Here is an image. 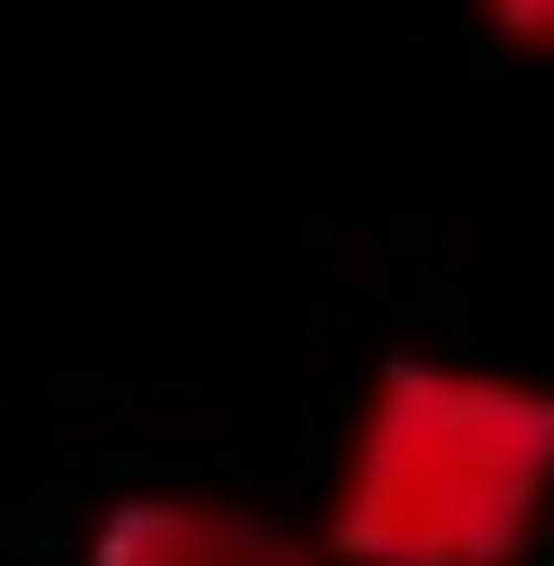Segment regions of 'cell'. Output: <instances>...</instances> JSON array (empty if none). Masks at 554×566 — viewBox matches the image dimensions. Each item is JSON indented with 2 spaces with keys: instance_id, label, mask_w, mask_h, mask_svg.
<instances>
[{
  "instance_id": "1",
  "label": "cell",
  "mask_w": 554,
  "mask_h": 566,
  "mask_svg": "<svg viewBox=\"0 0 554 566\" xmlns=\"http://www.w3.org/2000/svg\"><path fill=\"white\" fill-rule=\"evenodd\" d=\"M554 516V390L504 365L404 353L366 378L341 441V566H516Z\"/></svg>"
},
{
  "instance_id": "2",
  "label": "cell",
  "mask_w": 554,
  "mask_h": 566,
  "mask_svg": "<svg viewBox=\"0 0 554 566\" xmlns=\"http://www.w3.org/2000/svg\"><path fill=\"white\" fill-rule=\"evenodd\" d=\"M88 566H341L328 542L252 516V504H202V491H126L88 528Z\"/></svg>"
},
{
  "instance_id": "3",
  "label": "cell",
  "mask_w": 554,
  "mask_h": 566,
  "mask_svg": "<svg viewBox=\"0 0 554 566\" xmlns=\"http://www.w3.org/2000/svg\"><path fill=\"white\" fill-rule=\"evenodd\" d=\"M479 13H492L516 51H554V0H479Z\"/></svg>"
}]
</instances>
